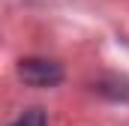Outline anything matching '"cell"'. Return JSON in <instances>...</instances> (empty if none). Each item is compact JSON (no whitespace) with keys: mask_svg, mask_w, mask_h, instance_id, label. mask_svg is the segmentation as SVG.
<instances>
[{"mask_svg":"<svg viewBox=\"0 0 129 126\" xmlns=\"http://www.w3.org/2000/svg\"><path fill=\"white\" fill-rule=\"evenodd\" d=\"M18 75L30 87H54L63 81V66L48 57H24L18 63Z\"/></svg>","mask_w":129,"mask_h":126,"instance_id":"cell-1","label":"cell"},{"mask_svg":"<svg viewBox=\"0 0 129 126\" xmlns=\"http://www.w3.org/2000/svg\"><path fill=\"white\" fill-rule=\"evenodd\" d=\"M12 126H48V123H45V111L30 108V111H24V114H21Z\"/></svg>","mask_w":129,"mask_h":126,"instance_id":"cell-2","label":"cell"}]
</instances>
